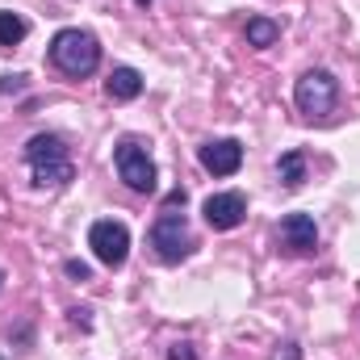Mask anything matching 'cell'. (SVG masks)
Wrapping results in <instances>:
<instances>
[{"label":"cell","instance_id":"3","mask_svg":"<svg viewBox=\"0 0 360 360\" xmlns=\"http://www.w3.org/2000/svg\"><path fill=\"white\" fill-rule=\"evenodd\" d=\"M293 101H297V109H302V117H331V109H335V101H340V80L331 76V72H323V68H310V72H302V80L293 84Z\"/></svg>","mask_w":360,"mask_h":360},{"label":"cell","instance_id":"17","mask_svg":"<svg viewBox=\"0 0 360 360\" xmlns=\"http://www.w3.org/2000/svg\"><path fill=\"white\" fill-rule=\"evenodd\" d=\"M21 89V76H4V80H0V92H17Z\"/></svg>","mask_w":360,"mask_h":360},{"label":"cell","instance_id":"4","mask_svg":"<svg viewBox=\"0 0 360 360\" xmlns=\"http://www.w3.org/2000/svg\"><path fill=\"white\" fill-rule=\"evenodd\" d=\"M151 248H155V256H160L164 264H180V260H188V252H193V235H188L184 214H176V210H160V218H155V226H151Z\"/></svg>","mask_w":360,"mask_h":360},{"label":"cell","instance_id":"13","mask_svg":"<svg viewBox=\"0 0 360 360\" xmlns=\"http://www.w3.org/2000/svg\"><path fill=\"white\" fill-rule=\"evenodd\" d=\"M281 38V25L269 21V17H252L248 21V46H272Z\"/></svg>","mask_w":360,"mask_h":360},{"label":"cell","instance_id":"19","mask_svg":"<svg viewBox=\"0 0 360 360\" xmlns=\"http://www.w3.org/2000/svg\"><path fill=\"white\" fill-rule=\"evenodd\" d=\"M0 285H4V272H0Z\"/></svg>","mask_w":360,"mask_h":360},{"label":"cell","instance_id":"14","mask_svg":"<svg viewBox=\"0 0 360 360\" xmlns=\"http://www.w3.org/2000/svg\"><path fill=\"white\" fill-rule=\"evenodd\" d=\"M63 272H68L72 281H89V276H92V272H89V264H84V260H68V264H63Z\"/></svg>","mask_w":360,"mask_h":360},{"label":"cell","instance_id":"8","mask_svg":"<svg viewBox=\"0 0 360 360\" xmlns=\"http://www.w3.org/2000/svg\"><path fill=\"white\" fill-rule=\"evenodd\" d=\"M276 235H281V248L289 256H310L319 248V226H314L310 214H285L281 226H276Z\"/></svg>","mask_w":360,"mask_h":360},{"label":"cell","instance_id":"2","mask_svg":"<svg viewBox=\"0 0 360 360\" xmlns=\"http://www.w3.org/2000/svg\"><path fill=\"white\" fill-rule=\"evenodd\" d=\"M51 63L63 76L84 80V76L96 72V63H101V42L92 38L89 30H59L51 38Z\"/></svg>","mask_w":360,"mask_h":360},{"label":"cell","instance_id":"10","mask_svg":"<svg viewBox=\"0 0 360 360\" xmlns=\"http://www.w3.org/2000/svg\"><path fill=\"white\" fill-rule=\"evenodd\" d=\"M105 92H109L113 101H134V96L143 92V76H139L134 68H113L109 80H105Z\"/></svg>","mask_w":360,"mask_h":360},{"label":"cell","instance_id":"15","mask_svg":"<svg viewBox=\"0 0 360 360\" xmlns=\"http://www.w3.org/2000/svg\"><path fill=\"white\" fill-rule=\"evenodd\" d=\"M168 360H197V356H193V348H188V344H172Z\"/></svg>","mask_w":360,"mask_h":360},{"label":"cell","instance_id":"1","mask_svg":"<svg viewBox=\"0 0 360 360\" xmlns=\"http://www.w3.org/2000/svg\"><path fill=\"white\" fill-rule=\"evenodd\" d=\"M25 164H30L38 188H63L68 180L76 176L72 155H68V143L59 134H34L25 143Z\"/></svg>","mask_w":360,"mask_h":360},{"label":"cell","instance_id":"11","mask_svg":"<svg viewBox=\"0 0 360 360\" xmlns=\"http://www.w3.org/2000/svg\"><path fill=\"white\" fill-rule=\"evenodd\" d=\"M276 176L285 188H297L302 180H306V155L302 151H285L281 160H276Z\"/></svg>","mask_w":360,"mask_h":360},{"label":"cell","instance_id":"7","mask_svg":"<svg viewBox=\"0 0 360 360\" xmlns=\"http://www.w3.org/2000/svg\"><path fill=\"white\" fill-rule=\"evenodd\" d=\"M197 160H201V168L214 172V176H235L239 164H243V143H239V139H210V143H201Z\"/></svg>","mask_w":360,"mask_h":360},{"label":"cell","instance_id":"16","mask_svg":"<svg viewBox=\"0 0 360 360\" xmlns=\"http://www.w3.org/2000/svg\"><path fill=\"white\" fill-rule=\"evenodd\" d=\"M276 360H302V348H297V344H281Z\"/></svg>","mask_w":360,"mask_h":360},{"label":"cell","instance_id":"18","mask_svg":"<svg viewBox=\"0 0 360 360\" xmlns=\"http://www.w3.org/2000/svg\"><path fill=\"white\" fill-rule=\"evenodd\" d=\"M134 4H151V0H134Z\"/></svg>","mask_w":360,"mask_h":360},{"label":"cell","instance_id":"5","mask_svg":"<svg viewBox=\"0 0 360 360\" xmlns=\"http://www.w3.org/2000/svg\"><path fill=\"white\" fill-rule=\"evenodd\" d=\"M113 164H117V176L126 180V188L155 193V160L147 155V147L139 139H122L113 151Z\"/></svg>","mask_w":360,"mask_h":360},{"label":"cell","instance_id":"6","mask_svg":"<svg viewBox=\"0 0 360 360\" xmlns=\"http://www.w3.org/2000/svg\"><path fill=\"white\" fill-rule=\"evenodd\" d=\"M89 248H92V256H96L105 269H122L126 256H130V231H126V222H117V218H101V222H92Z\"/></svg>","mask_w":360,"mask_h":360},{"label":"cell","instance_id":"12","mask_svg":"<svg viewBox=\"0 0 360 360\" xmlns=\"http://www.w3.org/2000/svg\"><path fill=\"white\" fill-rule=\"evenodd\" d=\"M25 34H30V21H25L21 13H8V8H0V46H17Z\"/></svg>","mask_w":360,"mask_h":360},{"label":"cell","instance_id":"9","mask_svg":"<svg viewBox=\"0 0 360 360\" xmlns=\"http://www.w3.org/2000/svg\"><path fill=\"white\" fill-rule=\"evenodd\" d=\"M201 214L214 231H235L248 218V197L243 193H214V197H205Z\"/></svg>","mask_w":360,"mask_h":360}]
</instances>
